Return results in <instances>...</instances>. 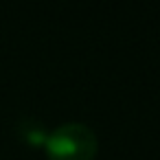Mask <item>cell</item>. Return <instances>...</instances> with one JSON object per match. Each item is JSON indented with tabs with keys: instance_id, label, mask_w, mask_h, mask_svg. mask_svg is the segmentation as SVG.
<instances>
[{
	"instance_id": "cell-2",
	"label": "cell",
	"mask_w": 160,
	"mask_h": 160,
	"mask_svg": "<svg viewBox=\"0 0 160 160\" xmlns=\"http://www.w3.org/2000/svg\"><path fill=\"white\" fill-rule=\"evenodd\" d=\"M18 132H20L22 140H27L29 145H38V147H44L46 136H48L44 125L40 121H33V118H22L20 125H18Z\"/></svg>"
},
{
	"instance_id": "cell-1",
	"label": "cell",
	"mask_w": 160,
	"mask_h": 160,
	"mask_svg": "<svg viewBox=\"0 0 160 160\" xmlns=\"http://www.w3.org/2000/svg\"><path fill=\"white\" fill-rule=\"evenodd\" d=\"M99 140L92 127L83 123H64L48 132L44 151L48 160H92Z\"/></svg>"
}]
</instances>
